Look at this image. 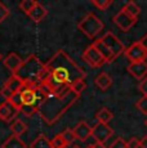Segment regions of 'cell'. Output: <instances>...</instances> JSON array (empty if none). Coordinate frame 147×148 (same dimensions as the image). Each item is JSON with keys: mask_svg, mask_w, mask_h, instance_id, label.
<instances>
[{"mask_svg": "<svg viewBox=\"0 0 147 148\" xmlns=\"http://www.w3.org/2000/svg\"><path fill=\"white\" fill-rule=\"evenodd\" d=\"M145 125H146V126H147V120H146V121H145Z\"/></svg>", "mask_w": 147, "mask_h": 148, "instance_id": "cell-37", "label": "cell"}, {"mask_svg": "<svg viewBox=\"0 0 147 148\" xmlns=\"http://www.w3.org/2000/svg\"><path fill=\"white\" fill-rule=\"evenodd\" d=\"M95 119H97L98 122H101V124H109V122L114 119V113L107 107H103L95 113Z\"/></svg>", "mask_w": 147, "mask_h": 148, "instance_id": "cell-21", "label": "cell"}, {"mask_svg": "<svg viewBox=\"0 0 147 148\" xmlns=\"http://www.w3.org/2000/svg\"><path fill=\"white\" fill-rule=\"evenodd\" d=\"M138 89H139V92L142 93L143 97H147V76L139 82V86H138Z\"/></svg>", "mask_w": 147, "mask_h": 148, "instance_id": "cell-32", "label": "cell"}, {"mask_svg": "<svg viewBox=\"0 0 147 148\" xmlns=\"http://www.w3.org/2000/svg\"><path fill=\"white\" fill-rule=\"evenodd\" d=\"M112 21H114V23L116 25L121 31H124V32H128V31L137 23V18L131 17L128 13L124 12L123 9H121L120 12L112 18Z\"/></svg>", "mask_w": 147, "mask_h": 148, "instance_id": "cell-11", "label": "cell"}, {"mask_svg": "<svg viewBox=\"0 0 147 148\" xmlns=\"http://www.w3.org/2000/svg\"><path fill=\"white\" fill-rule=\"evenodd\" d=\"M81 59H83L88 66L93 67V68H100L106 63L103 57L101 56V53L98 52L97 48H95L93 44L89 45V47L83 52V54H81Z\"/></svg>", "mask_w": 147, "mask_h": 148, "instance_id": "cell-7", "label": "cell"}, {"mask_svg": "<svg viewBox=\"0 0 147 148\" xmlns=\"http://www.w3.org/2000/svg\"><path fill=\"white\" fill-rule=\"evenodd\" d=\"M10 130H12V135L21 136L22 134H25V133L27 132V125L25 121L19 120V119H16V120L10 124Z\"/></svg>", "mask_w": 147, "mask_h": 148, "instance_id": "cell-20", "label": "cell"}, {"mask_svg": "<svg viewBox=\"0 0 147 148\" xmlns=\"http://www.w3.org/2000/svg\"><path fill=\"white\" fill-rule=\"evenodd\" d=\"M109 148H128V142H125V139L119 136V138H116L111 144H110Z\"/></svg>", "mask_w": 147, "mask_h": 148, "instance_id": "cell-29", "label": "cell"}, {"mask_svg": "<svg viewBox=\"0 0 147 148\" xmlns=\"http://www.w3.org/2000/svg\"><path fill=\"white\" fill-rule=\"evenodd\" d=\"M88 148H93V146H89V147H88Z\"/></svg>", "mask_w": 147, "mask_h": 148, "instance_id": "cell-38", "label": "cell"}, {"mask_svg": "<svg viewBox=\"0 0 147 148\" xmlns=\"http://www.w3.org/2000/svg\"><path fill=\"white\" fill-rule=\"evenodd\" d=\"M138 42L141 44V47H142L143 49H146V50H147V34H146V35H143L142 38H141L139 40H138Z\"/></svg>", "mask_w": 147, "mask_h": 148, "instance_id": "cell-33", "label": "cell"}, {"mask_svg": "<svg viewBox=\"0 0 147 148\" xmlns=\"http://www.w3.org/2000/svg\"><path fill=\"white\" fill-rule=\"evenodd\" d=\"M22 86H23L22 81L16 75H12L4 84V86L0 89V95L4 97L5 101H9L17 92H19L22 89Z\"/></svg>", "mask_w": 147, "mask_h": 148, "instance_id": "cell-8", "label": "cell"}, {"mask_svg": "<svg viewBox=\"0 0 147 148\" xmlns=\"http://www.w3.org/2000/svg\"><path fill=\"white\" fill-rule=\"evenodd\" d=\"M101 41L107 47V49L110 50V53L112 54V57H114L115 59H116L119 56H121L123 53H125V47H124V44L119 40L117 36H115L114 34L110 32V31L104 34V36L101 38Z\"/></svg>", "mask_w": 147, "mask_h": 148, "instance_id": "cell-6", "label": "cell"}, {"mask_svg": "<svg viewBox=\"0 0 147 148\" xmlns=\"http://www.w3.org/2000/svg\"><path fill=\"white\" fill-rule=\"evenodd\" d=\"M126 70H128V72L131 73L134 79L142 81L143 79L147 76V62L146 61L134 62V63L129 64Z\"/></svg>", "mask_w": 147, "mask_h": 148, "instance_id": "cell-13", "label": "cell"}, {"mask_svg": "<svg viewBox=\"0 0 147 148\" xmlns=\"http://www.w3.org/2000/svg\"><path fill=\"white\" fill-rule=\"evenodd\" d=\"M63 148H69V146H66V147H63Z\"/></svg>", "mask_w": 147, "mask_h": 148, "instance_id": "cell-39", "label": "cell"}, {"mask_svg": "<svg viewBox=\"0 0 147 148\" xmlns=\"http://www.w3.org/2000/svg\"><path fill=\"white\" fill-rule=\"evenodd\" d=\"M74 135H75L76 139L81 142L88 140L89 136H92V127L87 124L85 121H80L75 127H74Z\"/></svg>", "mask_w": 147, "mask_h": 148, "instance_id": "cell-15", "label": "cell"}, {"mask_svg": "<svg viewBox=\"0 0 147 148\" xmlns=\"http://www.w3.org/2000/svg\"><path fill=\"white\" fill-rule=\"evenodd\" d=\"M124 54H125V57L132 62V63H134V62L146 61V58H147V50L143 49L138 41L133 42L131 47L126 48Z\"/></svg>", "mask_w": 147, "mask_h": 148, "instance_id": "cell-9", "label": "cell"}, {"mask_svg": "<svg viewBox=\"0 0 147 148\" xmlns=\"http://www.w3.org/2000/svg\"><path fill=\"white\" fill-rule=\"evenodd\" d=\"M47 14H48V10L45 9L43 5L40 4V3H36L35 8L31 10V13L29 14V17H30V19L32 22H35V23H39V22H41L45 18V17H47Z\"/></svg>", "mask_w": 147, "mask_h": 148, "instance_id": "cell-16", "label": "cell"}, {"mask_svg": "<svg viewBox=\"0 0 147 148\" xmlns=\"http://www.w3.org/2000/svg\"><path fill=\"white\" fill-rule=\"evenodd\" d=\"M50 143H52V148H63V147H66V143H65V140H63V138H62L61 134L56 135L54 138L50 140Z\"/></svg>", "mask_w": 147, "mask_h": 148, "instance_id": "cell-28", "label": "cell"}, {"mask_svg": "<svg viewBox=\"0 0 147 148\" xmlns=\"http://www.w3.org/2000/svg\"><path fill=\"white\" fill-rule=\"evenodd\" d=\"M93 45H94V47L97 48L98 52L101 53V56L103 57V59H104V62H106V63H112V62L115 61V58L112 57V54L110 53V50L107 49L106 45L101 41V39H97V40L93 42Z\"/></svg>", "mask_w": 147, "mask_h": 148, "instance_id": "cell-17", "label": "cell"}, {"mask_svg": "<svg viewBox=\"0 0 147 148\" xmlns=\"http://www.w3.org/2000/svg\"><path fill=\"white\" fill-rule=\"evenodd\" d=\"M112 134H114V130L107 124L98 122L92 127V136L95 139V142H100V143L104 144V142L109 140Z\"/></svg>", "mask_w": 147, "mask_h": 148, "instance_id": "cell-10", "label": "cell"}, {"mask_svg": "<svg viewBox=\"0 0 147 148\" xmlns=\"http://www.w3.org/2000/svg\"><path fill=\"white\" fill-rule=\"evenodd\" d=\"M62 138H63L65 143H66V146H70V144H72L74 142H75V135H74V132L71 129H65L63 132L61 133Z\"/></svg>", "mask_w": 147, "mask_h": 148, "instance_id": "cell-26", "label": "cell"}, {"mask_svg": "<svg viewBox=\"0 0 147 148\" xmlns=\"http://www.w3.org/2000/svg\"><path fill=\"white\" fill-rule=\"evenodd\" d=\"M45 67L48 71L45 81L48 82L50 90L57 95L65 94L78 80L87 77L85 71L62 49L45 63Z\"/></svg>", "mask_w": 147, "mask_h": 148, "instance_id": "cell-1", "label": "cell"}, {"mask_svg": "<svg viewBox=\"0 0 147 148\" xmlns=\"http://www.w3.org/2000/svg\"><path fill=\"white\" fill-rule=\"evenodd\" d=\"M41 92L39 88L31 86H22L21 89V110L23 115L32 117L35 113H38L39 106L41 102Z\"/></svg>", "mask_w": 147, "mask_h": 148, "instance_id": "cell-4", "label": "cell"}, {"mask_svg": "<svg viewBox=\"0 0 147 148\" xmlns=\"http://www.w3.org/2000/svg\"><path fill=\"white\" fill-rule=\"evenodd\" d=\"M135 107H137L143 115H147V97H142L141 99H138L137 103H135Z\"/></svg>", "mask_w": 147, "mask_h": 148, "instance_id": "cell-30", "label": "cell"}, {"mask_svg": "<svg viewBox=\"0 0 147 148\" xmlns=\"http://www.w3.org/2000/svg\"><path fill=\"white\" fill-rule=\"evenodd\" d=\"M36 3H38V1H35V0H22V1L19 3L18 7H19V9H21L25 14H27V16H29V14L31 13V10L35 8Z\"/></svg>", "mask_w": 147, "mask_h": 148, "instance_id": "cell-24", "label": "cell"}, {"mask_svg": "<svg viewBox=\"0 0 147 148\" xmlns=\"http://www.w3.org/2000/svg\"><path fill=\"white\" fill-rule=\"evenodd\" d=\"M3 63H4V66L7 67L10 72H12V75H14L17 71L19 70V67L22 66L23 61H22V58L17 53L12 52V53H9L7 57H5L4 61H3Z\"/></svg>", "mask_w": 147, "mask_h": 148, "instance_id": "cell-14", "label": "cell"}, {"mask_svg": "<svg viewBox=\"0 0 147 148\" xmlns=\"http://www.w3.org/2000/svg\"><path fill=\"white\" fill-rule=\"evenodd\" d=\"M8 16H9V9L7 8V5H5L4 3L0 1V23L4 22Z\"/></svg>", "mask_w": 147, "mask_h": 148, "instance_id": "cell-31", "label": "cell"}, {"mask_svg": "<svg viewBox=\"0 0 147 148\" xmlns=\"http://www.w3.org/2000/svg\"><path fill=\"white\" fill-rule=\"evenodd\" d=\"M38 88L40 89L41 95H43L41 97V102H40V106H39L38 113L45 121V124H48V125H53L56 121H58L61 119V116L80 97V95L75 94L71 89L62 95L54 94L50 90L49 85H48V82L45 80Z\"/></svg>", "mask_w": 147, "mask_h": 148, "instance_id": "cell-2", "label": "cell"}, {"mask_svg": "<svg viewBox=\"0 0 147 148\" xmlns=\"http://www.w3.org/2000/svg\"><path fill=\"white\" fill-rule=\"evenodd\" d=\"M1 59H3V54H1V52H0V62H1Z\"/></svg>", "mask_w": 147, "mask_h": 148, "instance_id": "cell-35", "label": "cell"}, {"mask_svg": "<svg viewBox=\"0 0 147 148\" xmlns=\"http://www.w3.org/2000/svg\"><path fill=\"white\" fill-rule=\"evenodd\" d=\"M14 75L22 81L25 86L38 88L47 79L48 71L45 63H43L35 54H32L25 59L22 66Z\"/></svg>", "mask_w": 147, "mask_h": 148, "instance_id": "cell-3", "label": "cell"}, {"mask_svg": "<svg viewBox=\"0 0 147 148\" xmlns=\"http://www.w3.org/2000/svg\"><path fill=\"white\" fill-rule=\"evenodd\" d=\"M1 148H26V143L19 136L10 135L4 143L1 144Z\"/></svg>", "mask_w": 147, "mask_h": 148, "instance_id": "cell-19", "label": "cell"}, {"mask_svg": "<svg viewBox=\"0 0 147 148\" xmlns=\"http://www.w3.org/2000/svg\"><path fill=\"white\" fill-rule=\"evenodd\" d=\"M139 148H147V136H143L139 140Z\"/></svg>", "mask_w": 147, "mask_h": 148, "instance_id": "cell-34", "label": "cell"}, {"mask_svg": "<svg viewBox=\"0 0 147 148\" xmlns=\"http://www.w3.org/2000/svg\"><path fill=\"white\" fill-rule=\"evenodd\" d=\"M123 10L125 13H128L131 17H133V18H137V19H138V16L141 14V8H139V5H138L135 1H128L125 5H124Z\"/></svg>", "mask_w": 147, "mask_h": 148, "instance_id": "cell-22", "label": "cell"}, {"mask_svg": "<svg viewBox=\"0 0 147 148\" xmlns=\"http://www.w3.org/2000/svg\"><path fill=\"white\" fill-rule=\"evenodd\" d=\"M70 148H80L79 146H72V147H70Z\"/></svg>", "mask_w": 147, "mask_h": 148, "instance_id": "cell-36", "label": "cell"}, {"mask_svg": "<svg viewBox=\"0 0 147 148\" xmlns=\"http://www.w3.org/2000/svg\"><path fill=\"white\" fill-rule=\"evenodd\" d=\"M30 148H52V143H50L47 135L40 134L30 144Z\"/></svg>", "mask_w": 147, "mask_h": 148, "instance_id": "cell-23", "label": "cell"}, {"mask_svg": "<svg viewBox=\"0 0 147 148\" xmlns=\"http://www.w3.org/2000/svg\"><path fill=\"white\" fill-rule=\"evenodd\" d=\"M19 111L10 103L9 101H5L0 104V120L5 122H10L12 124L13 120L17 117Z\"/></svg>", "mask_w": 147, "mask_h": 148, "instance_id": "cell-12", "label": "cell"}, {"mask_svg": "<svg viewBox=\"0 0 147 148\" xmlns=\"http://www.w3.org/2000/svg\"><path fill=\"white\" fill-rule=\"evenodd\" d=\"M90 3H92V5H94L100 10H106L112 4V0H92Z\"/></svg>", "mask_w": 147, "mask_h": 148, "instance_id": "cell-27", "label": "cell"}, {"mask_svg": "<svg viewBox=\"0 0 147 148\" xmlns=\"http://www.w3.org/2000/svg\"><path fill=\"white\" fill-rule=\"evenodd\" d=\"M87 89V82H85V79H83V80H78L75 82V84L71 86V90L75 94L80 95L81 93L84 92V90Z\"/></svg>", "mask_w": 147, "mask_h": 148, "instance_id": "cell-25", "label": "cell"}, {"mask_svg": "<svg viewBox=\"0 0 147 148\" xmlns=\"http://www.w3.org/2000/svg\"><path fill=\"white\" fill-rule=\"evenodd\" d=\"M103 22L94 13H88L78 25V28L89 39H94L103 30Z\"/></svg>", "mask_w": 147, "mask_h": 148, "instance_id": "cell-5", "label": "cell"}, {"mask_svg": "<svg viewBox=\"0 0 147 148\" xmlns=\"http://www.w3.org/2000/svg\"><path fill=\"white\" fill-rule=\"evenodd\" d=\"M94 82L101 90H107L112 85V79L110 77L106 72H101L100 75L94 79Z\"/></svg>", "mask_w": 147, "mask_h": 148, "instance_id": "cell-18", "label": "cell"}]
</instances>
